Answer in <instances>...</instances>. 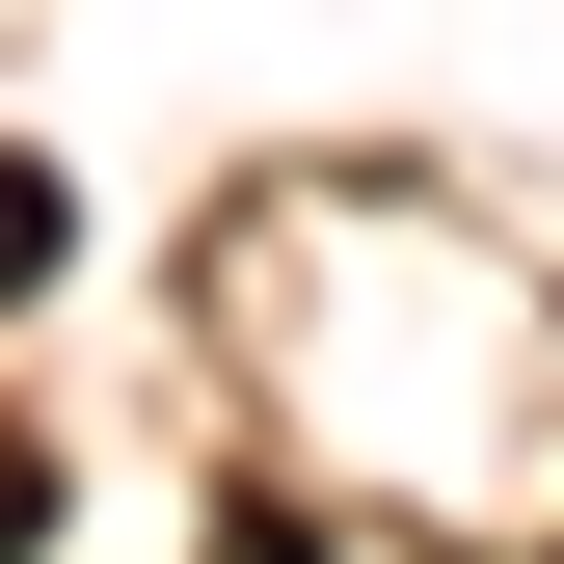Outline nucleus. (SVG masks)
<instances>
[{"label":"nucleus","mask_w":564,"mask_h":564,"mask_svg":"<svg viewBox=\"0 0 564 564\" xmlns=\"http://www.w3.org/2000/svg\"><path fill=\"white\" fill-rule=\"evenodd\" d=\"M54 242H82V216H54V162L0 134V296H54Z\"/></svg>","instance_id":"f257e3e1"},{"label":"nucleus","mask_w":564,"mask_h":564,"mask_svg":"<svg viewBox=\"0 0 564 564\" xmlns=\"http://www.w3.org/2000/svg\"><path fill=\"white\" fill-rule=\"evenodd\" d=\"M28 538H54V457H0V564H28Z\"/></svg>","instance_id":"f03ea898"}]
</instances>
